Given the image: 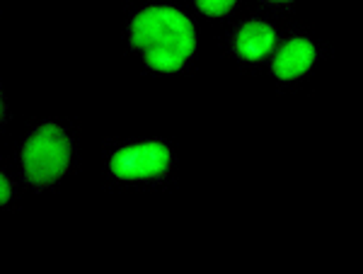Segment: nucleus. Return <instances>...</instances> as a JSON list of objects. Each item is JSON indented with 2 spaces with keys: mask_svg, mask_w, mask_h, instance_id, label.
<instances>
[{
  "mask_svg": "<svg viewBox=\"0 0 363 274\" xmlns=\"http://www.w3.org/2000/svg\"><path fill=\"white\" fill-rule=\"evenodd\" d=\"M128 46L140 51L150 71L174 73L194 54L196 32L189 17L172 5H145L128 25Z\"/></svg>",
  "mask_w": 363,
  "mask_h": 274,
  "instance_id": "obj_1",
  "label": "nucleus"
},
{
  "mask_svg": "<svg viewBox=\"0 0 363 274\" xmlns=\"http://www.w3.org/2000/svg\"><path fill=\"white\" fill-rule=\"evenodd\" d=\"M73 141L58 124H42L27 136L22 146V170L25 180L37 192H44L68 172Z\"/></svg>",
  "mask_w": 363,
  "mask_h": 274,
  "instance_id": "obj_2",
  "label": "nucleus"
},
{
  "mask_svg": "<svg viewBox=\"0 0 363 274\" xmlns=\"http://www.w3.org/2000/svg\"><path fill=\"white\" fill-rule=\"evenodd\" d=\"M109 168L121 182H162L172 170V153L157 138H145L116 150Z\"/></svg>",
  "mask_w": 363,
  "mask_h": 274,
  "instance_id": "obj_3",
  "label": "nucleus"
},
{
  "mask_svg": "<svg viewBox=\"0 0 363 274\" xmlns=\"http://www.w3.org/2000/svg\"><path fill=\"white\" fill-rule=\"evenodd\" d=\"M277 44H279L277 29L269 25V22L259 20V17H252V20L240 22L230 34L233 54L245 63L267 61Z\"/></svg>",
  "mask_w": 363,
  "mask_h": 274,
  "instance_id": "obj_4",
  "label": "nucleus"
},
{
  "mask_svg": "<svg viewBox=\"0 0 363 274\" xmlns=\"http://www.w3.org/2000/svg\"><path fill=\"white\" fill-rule=\"evenodd\" d=\"M272 71L279 80H298L313 68L318 49L308 37H289L272 51Z\"/></svg>",
  "mask_w": 363,
  "mask_h": 274,
  "instance_id": "obj_5",
  "label": "nucleus"
},
{
  "mask_svg": "<svg viewBox=\"0 0 363 274\" xmlns=\"http://www.w3.org/2000/svg\"><path fill=\"white\" fill-rule=\"evenodd\" d=\"M235 3L238 0H194L199 13H203L208 17H225L235 8Z\"/></svg>",
  "mask_w": 363,
  "mask_h": 274,
  "instance_id": "obj_6",
  "label": "nucleus"
},
{
  "mask_svg": "<svg viewBox=\"0 0 363 274\" xmlns=\"http://www.w3.org/2000/svg\"><path fill=\"white\" fill-rule=\"evenodd\" d=\"M10 197H13V180L8 177L5 170H0V207H5Z\"/></svg>",
  "mask_w": 363,
  "mask_h": 274,
  "instance_id": "obj_7",
  "label": "nucleus"
},
{
  "mask_svg": "<svg viewBox=\"0 0 363 274\" xmlns=\"http://www.w3.org/2000/svg\"><path fill=\"white\" fill-rule=\"evenodd\" d=\"M262 3H267V5H291L294 0H262Z\"/></svg>",
  "mask_w": 363,
  "mask_h": 274,
  "instance_id": "obj_8",
  "label": "nucleus"
},
{
  "mask_svg": "<svg viewBox=\"0 0 363 274\" xmlns=\"http://www.w3.org/2000/svg\"><path fill=\"white\" fill-rule=\"evenodd\" d=\"M5 119V97H3V92H0V121Z\"/></svg>",
  "mask_w": 363,
  "mask_h": 274,
  "instance_id": "obj_9",
  "label": "nucleus"
}]
</instances>
